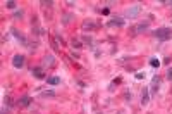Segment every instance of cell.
<instances>
[{
  "mask_svg": "<svg viewBox=\"0 0 172 114\" xmlns=\"http://www.w3.org/2000/svg\"><path fill=\"white\" fill-rule=\"evenodd\" d=\"M153 36L158 38V40H169L172 36V30H169V28H160V30L153 31Z\"/></svg>",
  "mask_w": 172,
  "mask_h": 114,
  "instance_id": "cell-1",
  "label": "cell"
},
{
  "mask_svg": "<svg viewBox=\"0 0 172 114\" xmlns=\"http://www.w3.org/2000/svg\"><path fill=\"white\" fill-rule=\"evenodd\" d=\"M167 80L172 81V67H169V71H167Z\"/></svg>",
  "mask_w": 172,
  "mask_h": 114,
  "instance_id": "cell-17",
  "label": "cell"
},
{
  "mask_svg": "<svg viewBox=\"0 0 172 114\" xmlns=\"http://www.w3.org/2000/svg\"><path fill=\"white\" fill-rule=\"evenodd\" d=\"M59 83H60L59 76H52V78H48V85H54V86H55V85H59Z\"/></svg>",
  "mask_w": 172,
  "mask_h": 114,
  "instance_id": "cell-12",
  "label": "cell"
},
{
  "mask_svg": "<svg viewBox=\"0 0 172 114\" xmlns=\"http://www.w3.org/2000/svg\"><path fill=\"white\" fill-rule=\"evenodd\" d=\"M14 18L21 19V18H23V11H16V12H14Z\"/></svg>",
  "mask_w": 172,
  "mask_h": 114,
  "instance_id": "cell-16",
  "label": "cell"
},
{
  "mask_svg": "<svg viewBox=\"0 0 172 114\" xmlns=\"http://www.w3.org/2000/svg\"><path fill=\"white\" fill-rule=\"evenodd\" d=\"M72 45H74V47H81V43L77 42V40H74V42H72Z\"/></svg>",
  "mask_w": 172,
  "mask_h": 114,
  "instance_id": "cell-19",
  "label": "cell"
},
{
  "mask_svg": "<svg viewBox=\"0 0 172 114\" xmlns=\"http://www.w3.org/2000/svg\"><path fill=\"white\" fill-rule=\"evenodd\" d=\"M24 62H26V57L21 55V54H17V55H14V57H12V66L16 67V69H21V67L24 66Z\"/></svg>",
  "mask_w": 172,
  "mask_h": 114,
  "instance_id": "cell-3",
  "label": "cell"
},
{
  "mask_svg": "<svg viewBox=\"0 0 172 114\" xmlns=\"http://www.w3.org/2000/svg\"><path fill=\"white\" fill-rule=\"evenodd\" d=\"M42 97H55V92L54 90H47V92H43Z\"/></svg>",
  "mask_w": 172,
  "mask_h": 114,
  "instance_id": "cell-15",
  "label": "cell"
},
{
  "mask_svg": "<svg viewBox=\"0 0 172 114\" xmlns=\"http://www.w3.org/2000/svg\"><path fill=\"white\" fill-rule=\"evenodd\" d=\"M107 26H110V28H112V26H117V28H122V26H124V18L110 19V21L107 23Z\"/></svg>",
  "mask_w": 172,
  "mask_h": 114,
  "instance_id": "cell-4",
  "label": "cell"
},
{
  "mask_svg": "<svg viewBox=\"0 0 172 114\" xmlns=\"http://www.w3.org/2000/svg\"><path fill=\"white\" fill-rule=\"evenodd\" d=\"M150 100V97H148V90H143V97H141V104L143 106H146Z\"/></svg>",
  "mask_w": 172,
  "mask_h": 114,
  "instance_id": "cell-11",
  "label": "cell"
},
{
  "mask_svg": "<svg viewBox=\"0 0 172 114\" xmlns=\"http://www.w3.org/2000/svg\"><path fill=\"white\" fill-rule=\"evenodd\" d=\"M55 64V57L54 55H45V57H43V66H54Z\"/></svg>",
  "mask_w": 172,
  "mask_h": 114,
  "instance_id": "cell-7",
  "label": "cell"
},
{
  "mask_svg": "<svg viewBox=\"0 0 172 114\" xmlns=\"http://www.w3.org/2000/svg\"><path fill=\"white\" fill-rule=\"evenodd\" d=\"M152 95H155V92H157V88L160 86V78L158 76H153V80H152Z\"/></svg>",
  "mask_w": 172,
  "mask_h": 114,
  "instance_id": "cell-5",
  "label": "cell"
},
{
  "mask_svg": "<svg viewBox=\"0 0 172 114\" xmlns=\"http://www.w3.org/2000/svg\"><path fill=\"white\" fill-rule=\"evenodd\" d=\"M11 33H12V35H14V36H16V38H17L19 42L23 43V45H26V43H28V42H26V38H24V36L21 35V33H19L17 30H11Z\"/></svg>",
  "mask_w": 172,
  "mask_h": 114,
  "instance_id": "cell-9",
  "label": "cell"
},
{
  "mask_svg": "<svg viewBox=\"0 0 172 114\" xmlns=\"http://www.w3.org/2000/svg\"><path fill=\"white\" fill-rule=\"evenodd\" d=\"M145 30H148V23H141L136 26V33H143Z\"/></svg>",
  "mask_w": 172,
  "mask_h": 114,
  "instance_id": "cell-10",
  "label": "cell"
},
{
  "mask_svg": "<svg viewBox=\"0 0 172 114\" xmlns=\"http://www.w3.org/2000/svg\"><path fill=\"white\" fill-rule=\"evenodd\" d=\"M167 4H170V7H172V2H167Z\"/></svg>",
  "mask_w": 172,
  "mask_h": 114,
  "instance_id": "cell-20",
  "label": "cell"
},
{
  "mask_svg": "<svg viewBox=\"0 0 172 114\" xmlns=\"http://www.w3.org/2000/svg\"><path fill=\"white\" fill-rule=\"evenodd\" d=\"M16 5H17V2H14V0H7V2H5L7 9H16Z\"/></svg>",
  "mask_w": 172,
  "mask_h": 114,
  "instance_id": "cell-13",
  "label": "cell"
},
{
  "mask_svg": "<svg viewBox=\"0 0 172 114\" xmlns=\"http://www.w3.org/2000/svg\"><path fill=\"white\" fill-rule=\"evenodd\" d=\"M31 74H33L35 78H38V80L45 78V74H43V69H42V67H33V71H31Z\"/></svg>",
  "mask_w": 172,
  "mask_h": 114,
  "instance_id": "cell-8",
  "label": "cell"
},
{
  "mask_svg": "<svg viewBox=\"0 0 172 114\" xmlns=\"http://www.w3.org/2000/svg\"><path fill=\"white\" fill-rule=\"evenodd\" d=\"M139 12H141V7H139V5L129 7V9H126L124 18H138V16H139Z\"/></svg>",
  "mask_w": 172,
  "mask_h": 114,
  "instance_id": "cell-2",
  "label": "cell"
},
{
  "mask_svg": "<svg viewBox=\"0 0 172 114\" xmlns=\"http://www.w3.org/2000/svg\"><path fill=\"white\" fill-rule=\"evenodd\" d=\"M150 66L152 67H160V60L158 59H150Z\"/></svg>",
  "mask_w": 172,
  "mask_h": 114,
  "instance_id": "cell-14",
  "label": "cell"
},
{
  "mask_svg": "<svg viewBox=\"0 0 172 114\" xmlns=\"http://www.w3.org/2000/svg\"><path fill=\"white\" fill-rule=\"evenodd\" d=\"M143 78H145V74H143V73H138V74H136V80H143Z\"/></svg>",
  "mask_w": 172,
  "mask_h": 114,
  "instance_id": "cell-18",
  "label": "cell"
},
{
  "mask_svg": "<svg viewBox=\"0 0 172 114\" xmlns=\"http://www.w3.org/2000/svg\"><path fill=\"white\" fill-rule=\"evenodd\" d=\"M17 104L21 106V107H26V106H30V104H31V97H30V95L21 97V99L17 100Z\"/></svg>",
  "mask_w": 172,
  "mask_h": 114,
  "instance_id": "cell-6",
  "label": "cell"
}]
</instances>
